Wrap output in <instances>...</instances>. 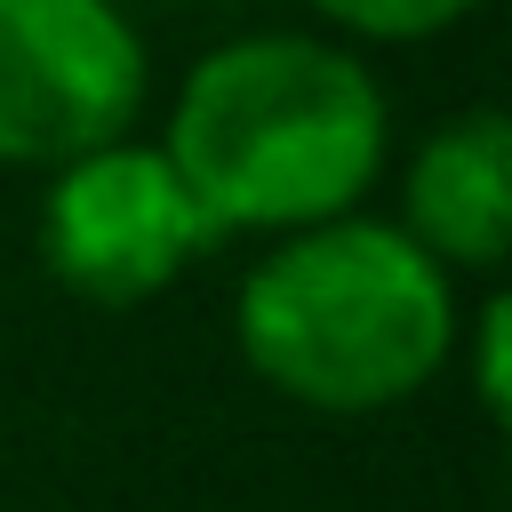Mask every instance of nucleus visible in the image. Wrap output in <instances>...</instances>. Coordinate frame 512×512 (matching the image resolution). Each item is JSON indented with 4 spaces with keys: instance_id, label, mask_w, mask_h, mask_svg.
<instances>
[{
    "instance_id": "7ed1b4c3",
    "label": "nucleus",
    "mask_w": 512,
    "mask_h": 512,
    "mask_svg": "<svg viewBox=\"0 0 512 512\" xmlns=\"http://www.w3.org/2000/svg\"><path fill=\"white\" fill-rule=\"evenodd\" d=\"M32 248L64 296L128 312V304L168 296L224 240L200 216V200L184 192V176L168 168V152L152 136H120V144H96L40 176Z\"/></svg>"
},
{
    "instance_id": "f257e3e1",
    "label": "nucleus",
    "mask_w": 512,
    "mask_h": 512,
    "mask_svg": "<svg viewBox=\"0 0 512 512\" xmlns=\"http://www.w3.org/2000/svg\"><path fill=\"white\" fill-rule=\"evenodd\" d=\"M152 144L216 240H288L376 200L392 168V96L360 48L264 24L192 56Z\"/></svg>"
},
{
    "instance_id": "423d86ee",
    "label": "nucleus",
    "mask_w": 512,
    "mask_h": 512,
    "mask_svg": "<svg viewBox=\"0 0 512 512\" xmlns=\"http://www.w3.org/2000/svg\"><path fill=\"white\" fill-rule=\"evenodd\" d=\"M312 8V32L344 40V48H424L456 24L480 16V0H304Z\"/></svg>"
},
{
    "instance_id": "f03ea898",
    "label": "nucleus",
    "mask_w": 512,
    "mask_h": 512,
    "mask_svg": "<svg viewBox=\"0 0 512 512\" xmlns=\"http://www.w3.org/2000/svg\"><path fill=\"white\" fill-rule=\"evenodd\" d=\"M464 280H448L392 216L360 208L264 240L232 288L240 368L312 416H384L448 376Z\"/></svg>"
},
{
    "instance_id": "20e7f679",
    "label": "nucleus",
    "mask_w": 512,
    "mask_h": 512,
    "mask_svg": "<svg viewBox=\"0 0 512 512\" xmlns=\"http://www.w3.org/2000/svg\"><path fill=\"white\" fill-rule=\"evenodd\" d=\"M152 48L120 0H0V168H64L136 136Z\"/></svg>"
},
{
    "instance_id": "39448f33",
    "label": "nucleus",
    "mask_w": 512,
    "mask_h": 512,
    "mask_svg": "<svg viewBox=\"0 0 512 512\" xmlns=\"http://www.w3.org/2000/svg\"><path fill=\"white\" fill-rule=\"evenodd\" d=\"M392 224L448 272V280H504L512 256V120L496 104H464L416 136L400 160Z\"/></svg>"
},
{
    "instance_id": "0eeeda50",
    "label": "nucleus",
    "mask_w": 512,
    "mask_h": 512,
    "mask_svg": "<svg viewBox=\"0 0 512 512\" xmlns=\"http://www.w3.org/2000/svg\"><path fill=\"white\" fill-rule=\"evenodd\" d=\"M448 368H464V384H472V400H480L488 424L512 416V296H504V288H488V296L464 312Z\"/></svg>"
}]
</instances>
